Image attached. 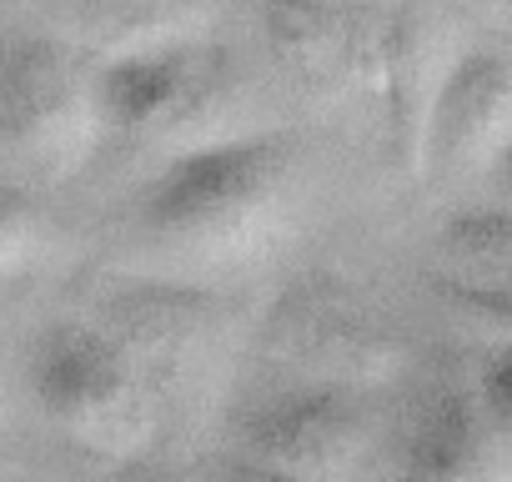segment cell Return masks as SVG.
Listing matches in <instances>:
<instances>
[{"mask_svg":"<svg viewBox=\"0 0 512 482\" xmlns=\"http://www.w3.org/2000/svg\"><path fill=\"white\" fill-rule=\"evenodd\" d=\"M477 397H482V407H487L497 437L512 447V337L487 357V367H482V377H477Z\"/></svg>","mask_w":512,"mask_h":482,"instance_id":"4fadbf2b","label":"cell"},{"mask_svg":"<svg viewBox=\"0 0 512 482\" xmlns=\"http://www.w3.org/2000/svg\"><path fill=\"white\" fill-rule=\"evenodd\" d=\"M267 31L282 66L317 96L387 86L392 21L372 11V0H272Z\"/></svg>","mask_w":512,"mask_h":482,"instance_id":"8992f818","label":"cell"},{"mask_svg":"<svg viewBox=\"0 0 512 482\" xmlns=\"http://www.w3.org/2000/svg\"><path fill=\"white\" fill-rule=\"evenodd\" d=\"M206 482H287V477H272V472H256V467H246V462H221V467H211L206 472Z\"/></svg>","mask_w":512,"mask_h":482,"instance_id":"9a60e30c","label":"cell"},{"mask_svg":"<svg viewBox=\"0 0 512 482\" xmlns=\"http://www.w3.org/2000/svg\"><path fill=\"white\" fill-rule=\"evenodd\" d=\"M101 327L166 397L171 387H186L206 372V362L216 352L221 317H216L211 297L196 287L141 282V287L121 292L116 302H106Z\"/></svg>","mask_w":512,"mask_h":482,"instance_id":"9c48e42d","label":"cell"},{"mask_svg":"<svg viewBox=\"0 0 512 482\" xmlns=\"http://www.w3.org/2000/svg\"><path fill=\"white\" fill-rule=\"evenodd\" d=\"M236 442V462L287 482H362L392 437L362 387L287 382L241 412Z\"/></svg>","mask_w":512,"mask_h":482,"instance_id":"277c9868","label":"cell"},{"mask_svg":"<svg viewBox=\"0 0 512 482\" xmlns=\"http://www.w3.org/2000/svg\"><path fill=\"white\" fill-rule=\"evenodd\" d=\"M206 0H91V36L116 56L201 41Z\"/></svg>","mask_w":512,"mask_h":482,"instance_id":"8fae6325","label":"cell"},{"mask_svg":"<svg viewBox=\"0 0 512 482\" xmlns=\"http://www.w3.org/2000/svg\"><path fill=\"white\" fill-rule=\"evenodd\" d=\"M136 231L171 272H236L292 231V156L272 136H236L171 156L136 196Z\"/></svg>","mask_w":512,"mask_h":482,"instance_id":"6da1fadb","label":"cell"},{"mask_svg":"<svg viewBox=\"0 0 512 482\" xmlns=\"http://www.w3.org/2000/svg\"><path fill=\"white\" fill-rule=\"evenodd\" d=\"M96 76H101L106 131L136 146H156L166 151V161L201 146L236 141V136H256L246 126L251 86L241 66L206 36L116 56Z\"/></svg>","mask_w":512,"mask_h":482,"instance_id":"7a4b0ae2","label":"cell"},{"mask_svg":"<svg viewBox=\"0 0 512 482\" xmlns=\"http://www.w3.org/2000/svg\"><path fill=\"white\" fill-rule=\"evenodd\" d=\"M397 482H512V447L477 382H442L412 402L397 427Z\"/></svg>","mask_w":512,"mask_h":482,"instance_id":"ba28073f","label":"cell"},{"mask_svg":"<svg viewBox=\"0 0 512 482\" xmlns=\"http://www.w3.org/2000/svg\"><path fill=\"white\" fill-rule=\"evenodd\" d=\"M512 156V56L472 51L452 61L422 111V161L447 181H472Z\"/></svg>","mask_w":512,"mask_h":482,"instance_id":"52a82bcc","label":"cell"},{"mask_svg":"<svg viewBox=\"0 0 512 482\" xmlns=\"http://www.w3.org/2000/svg\"><path fill=\"white\" fill-rule=\"evenodd\" d=\"M46 247V221L36 201L16 186H0V277H21Z\"/></svg>","mask_w":512,"mask_h":482,"instance_id":"7c38bea8","label":"cell"},{"mask_svg":"<svg viewBox=\"0 0 512 482\" xmlns=\"http://www.w3.org/2000/svg\"><path fill=\"white\" fill-rule=\"evenodd\" d=\"M36 407L86 452L141 457L166 422V397L101 322H51L26 362Z\"/></svg>","mask_w":512,"mask_h":482,"instance_id":"3957f363","label":"cell"},{"mask_svg":"<svg viewBox=\"0 0 512 482\" xmlns=\"http://www.w3.org/2000/svg\"><path fill=\"white\" fill-rule=\"evenodd\" d=\"M0 422H6V382H0Z\"/></svg>","mask_w":512,"mask_h":482,"instance_id":"2e32d148","label":"cell"},{"mask_svg":"<svg viewBox=\"0 0 512 482\" xmlns=\"http://www.w3.org/2000/svg\"><path fill=\"white\" fill-rule=\"evenodd\" d=\"M106 136L101 76L76 51L26 36L0 51V141L51 181L76 176Z\"/></svg>","mask_w":512,"mask_h":482,"instance_id":"5b68a950","label":"cell"},{"mask_svg":"<svg viewBox=\"0 0 512 482\" xmlns=\"http://www.w3.org/2000/svg\"><path fill=\"white\" fill-rule=\"evenodd\" d=\"M277 337L292 367H302L297 382H332L367 392V382L397 372L402 362L397 337L337 292H297L277 317Z\"/></svg>","mask_w":512,"mask_h":482,"instance_id":"30bf717a","label":"cell"},{"mask_svg":"<svg viewBox=\"0 0 512 482\" xmlns=\"http://www.w3.org/2000/svg\"><path fill=\"white\" fill-rule=\"evenodd\" d=\"M447 302L462 307L467 317H477V322H487V327H497V332L512 337V292H467V287H452L447 282Z\"/></svg>","mask_w":512,"mask_h":482,"instance_id":"5bb4252c","label":"cell"}]
</instances>
